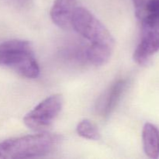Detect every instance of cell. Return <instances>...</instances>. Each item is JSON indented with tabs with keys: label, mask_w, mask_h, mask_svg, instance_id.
Returning a JSON list of instances; mask_svg holds the SVG:
<instances>
[{
	"label": "cell",
	"mask_w": 159,
	"mask_h": 159,
	"mask_svg": "<svg viewBox=\"0 0 159 159\" xmlns=\"http://www.w3.org/2000/svg\"><path fill=\"white\" fill-rule=\"evenodd\" d=\"M71 26L91 45L86 51L89 61L96 66L105 65L112 55L114 39L107 28L88 9L76 7L71 19Z\"/></svg>",
	"instance_id": "cell-1"
},
{
	"label": "cell",
	"mask_w": 159,
	"mask_h": 159,
	"mask_svg": "<svg viewBox=\"0 0 159 159\" xmlns=\"http://www.w3.org/2000/svg\"><path fill=\"white\" fill-rule=\"evenodd\" d=\"M61 141L60 135L47 131L5 140L0 142V159L45 156L55 151Z\"/></svg>",
	"instance_id": "cell-2"
},
{
	"label": "cell",
	"mask_w": 159,
	"mask_h": 159,
	"mask_svg": "<svg viewBox=\"0 0 159 159\" xmlns=\"http://www.w3.org/2000/svg\"><path fill=\"white\" fill-rule=\"evenodd\" d=\"M0 66L9 67L27 79H36L40 67L27 40H10L0 44Z\"/></svg>",
	"instance_id": "cell-3"
},
{
	"label": "cell",
	"mask_w": 159,
	"mask_h": 159,
	"mask_svg": "<svg viewBox=\"0 0 159 159\" xmlns=\"http://www.w3.org/2000/svg\"><path fill=\"white\" fill-rule=\"evenodd\" d=\"M63 102L62 95L54 94L48 96L25 115L23 123L34 131H46L61 111Z\"/></svg>",
	"instance_id": "cell-4"
},
{
	"label": "cell",
	"mask_w": 159,
	"mask_h": 159,
	"mask_svg": "<svg viewBox=\"0 0 159 159\" xmlns=\"http://www.w3.org/2000/svg\"><path fill=\"white\" fill-rule=\"evenodd\" d=\"M159 51V17L141 22V38L134 53V60L138 65H144Z\"/></svg>",
	"instance_id": "cell-5"
},
{
	"label": "cell",
	"mask_w": 159,
	"mask_h": 159,
	"mask_svg": "<svg viewBox=\"0 0 159 159\" xmlns=\"http://www.w3.org/2000/svg\"><path fill=\"white\" fill-rule=\"evenodd\" d=\"M127 85V82L125 79H120L112 84L96 102V110L97 113L104 118L110 116L120 100Z\"/></svg>",
	"instance_id": "cell-6"
},
{
	"label": "cell",
	"mask_w": 159,
	"mask_h": 159,
	"mask_svg": "<svg viewBox=\"0 0 159 159\" xmlns=\"http://www.w3.org/2000/svg\"><path fill=\"white\" fill-rule=\"evenodd\" d=\"M77 0H55L50 15L53 23L61 29L71 26V19L76 9Z\"/></svg>",
	"instance_id": "cell-7"
},
{
	"label": "cell",
	"mask_w": 159,
	"mask_h": 159,
	"mask_svg": "<svg viewBox=\"0 0 159 159\" xmlns=\"http://www.w3.org/2000/svg\"><path fill=\"white\" fill-rule=\"evenodd\" d=\"M142 141L144 151L150 158L159 157V130L150 123H146L143 127Z\"/></svg>",
	"instance_id": "cell-8"
},
{
	"label": "cell",
	"mask_w": 159,
	"mask_h": 159,
	"mask_svg": "<svg viewBox=\"0 0 159 159\" xmlns=\"http://www.w3.org/2000/svg\"><path fill=\"white\" fill-rule=\"evenodd\" d=\"M76 130L79 136L82 137L85 139L99 141L101 138L100 133H99L97 127L89 120L85 119L79 123Z\"/></svg>",
	"instance_id": "cell-9"
},
{
	"label": "cell",
	"mask_w": 159,
	"mask_h": 159,
	"mask_svg": "<svg viewBox=\"0 0 159 159\" xmlns=\"http://www.w3.org/2000/svg\"><path fill=\"white\" fill-rule=\"evenodd\" d=\"M135 15L141 22L153 18L152 16V3L153 0H133Z\"/></svg>",
	"instance_id": "cell-10"
},
{
	"label": "cell",
	"mask_w": 159,
	"mask_h": 159,
	"mask_svg": "<svg viewBox=\"0 0 159 159\" xmlns=\"http://www.w3.org/2000/svg\"><path fill=\"white\" fill-rule=\"evenodd\" d=\"M152 10V16L159 17V0H153Z\"/></svg>",
	"instance_id": "cell-11"
}]
</instances>
